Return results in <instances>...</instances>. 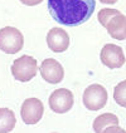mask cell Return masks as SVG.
<instances>
[{
	"label": "cell",
	"mask_w": 126,
	"mask_h": 133,
	"mask_svg": "<svg viewBox=\"0 0 126 133\" xmlns=\"http://www.w3.org/2000/svg\"><path fill=\"white\" fill-rule=\"evenodd\" d=\"M49 107L56 113H66L73 107V93L66 88L56 89L49 97Z\"/></svg>",
	"instance_id": "obj_6"
},
{
	"label": "cell",
	"mask_w": 126,
	"mask_h": 133,
	"mask_svg": "<svg viewBox=\"0 0 126 133\" xmlns=\"http://www.w3.org/2000/svg\"><path fill=\"white\" fill-rule=\"evenodd\" d=\"M82 101L88 111H100L107 103V90L101 84H92L85 89Z\"/></svg>",
	"instance_id": "obj_4"
},
{
	"label": "cell",
	"mask_w": 126,
	"mask_h": 133,
	"mask_svg": "<svg viewBox=\"0 0 126 133\" xmlns=\"http://www.w3.org/2000/svg\"><path fill=\"white\" fill-rule=\"evenodd\" d=\"M44 113V105L38 98H28L23 102L20 116L25 124H37Z\"/></svg>",
	"instance_id": "obj_5"
},
{
	"label": "cell",
	"mask_w": 126,
	"mask_h": 133,
	"mask_svg": "<svg viewBox=\"0 0 126 133\" xmlns=\"http://www.w3.org/2000/svg\"><path fill=\"white\" fill-rule=\"evenodd\" d=\"M119 13H120V10H116V9H102V10H100L97 18H98L100 24H101L104 28H106L107 23L110 22L116 14H119Z\"/></svg>",
	"instance_id": "obj_14"
},
{
	"label": "cell",
	"mask_w": 126,
	"mask_h": 133,
	"mask_svg": "<svg viewBox=\"0 0 126 133\" xmlns=\"http://www.w3.org/2000/svg\"><path fill=\"white\" fill-rule=\"evenodd\" d=\"M24 5H28V6H34V5H38L40 4L43 0H20Z\"/></svg>",
	"instance_id": "obj_15"
},
{
	"label": "cell",
	"mask_w": 126,
	"mask_h": 133,
	"mask_svg": "<svg viewBox=\"0 0 126 133\" xmlns=\"http://www.w3.org/2000/svg\"><path fill=\"white\" fill-rule=\"evenodd\" d=\"M113 99L121 107H126V81L120 82L113 89Z\"/></svg>",
	"instance_id": "obj_13"
},
{
	"label": "cell",
	"mask_w": 126,
	"mask_h": 133,
	"mask_svg": "<svg viewBox=\"0 0 126 133\" xmlns=\"http://www.w3.org/2000/svg\"><path fill=\"white\" fill-rule=\"evenodd\" d=\"M39 70L42 74V78L51 84H58L63 81V77H64L63 66L56 59L48 58V59L43 60Z\"/></svg>",
	"instance_id": "obj_8"
},
{
	"label": "cell",
	"mask_w": 126,
	"mask_h": 133,
	"mask_svg": "<svg viewBox=\"0 0 126 133\" xmlns=\"http://www.w3.org/2000/svg\"><path fill=\"white\" fill-rule=\"evenodd\" d=\"M16 118L13 111L9 108H0V133L11 132L15 127Z\"/></svg>",
	"instance_id": "obj_12"
},
{
	"label": "cell",
	"mask_w": 126,
	"mask_h": 133,
	"mask_svg": "<svg viewBox=\"0 0 126 133\" xmlns=\"http://www.w3.org/2000/svg\"><path fill=\"white\" fill-rule=\"evenodd\" d=\"M38 72L37 60L29 55H23L14 60L11 65V74L16 81L29 82L32 81Z\"/></svg>",
	"instance_id": "obj_3"
},
{
	"label": "cell",
	"mask_w": 126,
	"mask_h": 133,
	"mask_svg": "<svg viewBox=\"0 0 126 133\" xmlns=\"http://www.w3.org/2000/svg\"><path fill=\"white\" fill-rule=\"evenodd\" d=\"M100 59L104 65H106L110 69L121 68L125 64V55H124L122 48L115 44L105 45L100 54Z\"/></svg>",
	"instance_id": "obj_7"
},
{
	"label": "cell",
	"mask_w": 126,
	"mask_h": 133,
	"mask_svg": "<svg viewBox=\"0 0 126 133\" xmlns=\"http://www.w3.org/2000/svg\"><path fill=\"white\" fill-rule=\"evenodd\" d=\"M48 48L54 53H62L69 46V37L66 30L61 28H53L47 34Z\"/></svg>",
	"instance_id": "obj_9"
},
{
	"label": "cell",
	"mask_w": 126,
	"mask_h": 133,
	"mask_svg": "<svg viewBox=\"0 0 126 133\" xmlns=\"http://www.w3.org/2000/svg\"><path fill=\"white\" fill-rule=\"evenodd\" d=\"M101 3H104V4H115L117 0H100Z\"/></svg>",
	"instance_id": "obj_16"
},
{
	"label": "cell",
	"mask_w": 126,
	"mask_h": 133,
	"mask_svg": "<svg viewBox=\"0 0 126 133\" xmlns=\"http://www.w3.org/2000/svg\"><path fill=\"white\" fill-rule=\"evenodd\" d=\"M95 0H48V9L57 23L77 26L86 23L93 14Z\"/></svg>",
	"instance_id": "obj_1"
},
{
	"label": "cell",
	"mask_w": 126,
	"mask_h": 133,
	"mask_svg": "<svg viewBox=\"0 0 126 133\" xmlns=\"http://www.w3.org/2000/svg\"><path fill=\"white\" fill-rule=\"evenodd\" d=\"M24 45V37L20 30L13 26H5L0 30V49L7 54L20 52Z\"/></svg>",
	"instance_id": "obj_2"
},
{
	"label": "cell",
	"mask_w": 126,
	"mask_h": 133,
	"mask_svg": "<svg viewBox=\"0 0 126 133\" xmlns=\"http://www.w3.org/2000/svg\"><path fill=\"white\" fill-rule=\"evenodd\" d=\"M112 126H119L117 116H115L112 113H104L93 121V131L96 133L105 132V129Z\"/></svg>",
	"instance_id": "obj_11"
},
{
	"label": "cell",
	"mask_w": 126,
	"mask_h": 133,
	"mask_svg": "<svg viewBox=\"0 0 126 133\" xmlns=\"http://www.w3.org/2000/svg\"><path fill=\"white\" fill-rule=\"evenodd\" d=\"M106 29L109 31V34L116 40L126 39V16L121 13L116 14L107 23Z\"/></svg>",
	"instance_id": "obj_10"
}]
</instances>
